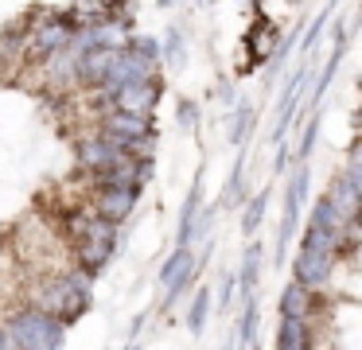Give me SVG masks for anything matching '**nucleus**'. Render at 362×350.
<instances>
[{"mask_svg": "<svg viewBox=\"0 0 362 350\" xmlns=\"http://www.w3.org/2000/svg\"><path fill=\"white\" fill-rule=\"evenodd\" d=\"M312 319L304 315H281V327H276V346L281 350H308L312 346Z\"/></svg>", "mask_w": 362, "mask_h": 350, "instance_id": "nucleus-11", "label": "nucleus"}, {"mask_svg": "<svg viewBox=\"0 0 362 350\" xmlns=\"http://www.w3.org/2000/svg\"><path fill=\"white\" fill-rule=\"evenodd\" d=\"M74 35V20L71 16H47V20H32L24 31V47L32 59H51L55 51H63Z\"/></svg>", "mask_w": 362, "mask_h": 350, "instance_id": "nucleus-4", "label": "nucleus"}, {"mask_svg": "<svg viewBox=\"0 0 362 350\" xmlns=\"http://www.w3.org/2000/svg\"><path fill=\"white\" fill-rule=\"evenodd\" d=\"M250 51L257 54V59H265V54L276 51V31H273V23H269V20H261L257 28L250 31Z\"/></svg>", "mask_w": 362, "mask_h": 350, "instance_id": "nucleus-16", "label": "nucleus"}, {"mask_svg": "<svg viewBox=\"0 0 362 350\" xmlns=\"http://www.w3.org/2000/svg\"><path fill=\"white\" fill-rule=\"evenodd\" d=\"M180 129H195V101H180Z\"/></svg>", "mask_w": 362, "mask_h": 350, "instance_id": "nucleus-24", "label": "nucleus"}, {"mask_svg": "<svg viewBox=\"0 0 362 350\" xmlns=\"http://www.w3.org/2000/svg\"><path fill=\"white\" fill-rule=\"evenodd\" d=\"M253 323H257V300H253V292L245 296V308H242V323H238V342H242V346H250L253 342Z\"/></svg>", "mask_w": 362, "mask_h": 350, "instance_id": "nucleus-18", "label": "nucleus"}, {"mask_svg": "<svg viewBox=\"0 0 362 350\" xmlns=\"http://www.w3.org/2000/svg\"><path fill=\"white\" fill-rule=\"evenodd\" d=\"M195 272H199V257L180 241V245H175L172 253H168L164 269H160V292H164V308L175 300V296L187 292V284L195 280Z\"/></svg>", "mask_w": 362, "mask_h": 350, "instance_id": "nucleus-5", "label": "nucleus"}, {"mask_svg": "<svg viewBox=\"0 0 362 350\" xmlns=\"http://www.w3.org/2000/svg\"><path fill=\"white\" fill-rule=\"evenodd\" d=\"M234 113H238V121H234V129H230V136H234V144H242L245 129H250V105H238Z\"/></svg>", "mask_w": 362, "mask_h": 350, "instance_id": "nucleus-22", "label": "nucleus"}, {"mask_svg": "<svg viewBox=\"0 0 362 350\" xmlns=\"http://www.w3.org/2000/svg\"><path fill=\"white\" fill-rule=\"evenodd\" d=\"M113 253H117V241H105V238H86L82 233L78 238V245H74V264L78 269H86V272H102L105 264L113 261Z\"/></svg>", "mask_w": 362, "mask_h": 350, "instance_id": "nucleus-9", "label": "nucleus"}, {"mask_svg": "<svg viewBox=\"0 0 362 350\" xmlns=\"http://www.w3.org/2000/svg\"><path fill=\"white\" fill-rule=\"evenodd\" d=\"M125 43L133 47V51H141L144 59H152V62L160 59V43H156V39H152V35H141V39H125Z\"/></svg>", "mask_w": 362, "mask_h": 350, "instance_id": "nucleus-21", "label": "nucleus"}, {"mask_svg": "<svg viewBox=\"0 0 362 350\" xmlns=\"http://www.w3.org/2000/svg\"><path fill=\"white\" fill-rule=\"evenodd\" d=\"M230 296H234V272L222 276V303H230Z\"/></svg>", "mask_w": 362, "mask_h": 350, "instance_id": "nucleus-25", "label": "nucleus"}, {"mask_svg": "<svg viewBox=\"0 0 362 350\" xmlns=\"http://www.w3.org/2000/svg\"><path fill=\"white\" fill-rule=\"evenodd\" d=\"M160 98H164V86H160L156 74L125 82V86H117V90H110V93L98 90V105L102 109H125V113H141V117L156 113Z\"/></svg>", "mask_w": 362, "mask_h": 350, "instance_id": "nucleus-3", "label": "nucleus"}, {"mask_svg": "<svg viewBox=\"0 0 362 350\" xmlns=\"http://www.w3.org/2000/svg\"><path fill=\"white\" fill-rule=\"evenodd\" d=\"M211 300H214V296L211 292H206V288H199V292H195V300H191V311H187V327H191V331H203V327H206V315H211Z\"/></svg>", "mask_w": 362, "mask_h": 350, "instance_id": "nucleus-17", "label": "nucleus"}, {"mask_svg": "<svg viewBox=\"0 0 362 350\" xmlns=\"http://www.w3.org/2000/svg\"><path fill=\"white\" fill-rule=\"evenodd\" d=\"M276 308H281V315H304V319H312V311L320 308V300H315L312 288H304V284H296V280H292V284L281 292Z\"/></svg>", "mask_w": 362, "mask_h": 350, "instance_id": "nucleus-12", "label": "nucleus"}, {"mask_svg": "<svg viewBox=\"0 0 362 350\" xmlns=\"http://www.w3.org/2000/svg\"><path fill=\"white\" fill-rule=\"evenodd\" d=\"M292 4H296V0H292Z\"/></svg>", "mask_w": 362, "mask_h": 350, "instance_id": "nucleus-27", "label": "nucleus"}, {"mask_svg": "<svg viewBox=\"0 0 362 350\" xmlns=\"http://www.w3.org/2000/svg\"><path fill=\"white\" fill-rule=\"evenodd\" d=\"M308 226H320V230H339L343 226V214L335 210V202L323 194V199H315V206H312V218H308Z\"/></svg>", "mask_w": 362, "mask_h": 350, "instance_id": "nucleus-15", "label": "nucleus"}, {"mask_svg": "<svg viewBox=\"0 0 362 350\" xmlns=\"http://www.w3.org/2000/svg\"><path fill=\"white\" fill-rule=\"evenodd\" d=\"M304 191H308V168H304V163H296V171H292V179H288V199H284L281 241H276V249H281V253H284V245H288L292 230H296V214H300V202H304Z\"/></svg>", "mask_w": 362, "mask_h": 350, "instance_id": "nucleus-10", "label": "nucleus"}, {"mask_svg": "<svg viewBox=\"0 0 362 350\" xmlns=\"http://www.w3.org/2000/svg\"><path fill=\"white\" fill-rule=\"evenodd\" d=\"M265 202H269V194L261 191L257 199H253L250 206H245V214H242V230H245V233H257L261 218H265Z\"/></svg>", "mask_w": 362, "mask_h": 350, "instance_id": "nucleus-19", "label": "nucleus"}, {"mask_svg": "<svg viewBox=\"0 0 362 350\" xmlns=\"http://www.w3.org/2000/svg\"><path fill=\"white\" fill-rule=\"evenodd\" d=\"M0 350H12V342H8V331L0 327Z\"/></svg>", "mask_w": 362, "mask_h": 350, "instance_id": "nucleus-26", "label": "nucleus"}, {"mask_svg": "<svg viewBox=\"0 0 362 350\" xmlns=\"http://www.w3.org/2000/svg\"><path fill=\"white\" fill-rule=\"evenodd\" d=\"M90 288H94V272L71 269V272H63V276L43 280V284L32 292V303L43 308V311H51V315H59L66 327H71L74 319L90 308Z\"/></svg>", "mask_w": 362, "mask_h": 350, "instance_id": "nucleus-1", "label": "nucleus"}, {"mask_svg": "<svg viewBox=\"0 0 362 350\" xmlns=\"http://www.w3.org/2000/svg\"><path fill=\"white\" fill-rule=\"evenodd\" d=\"M315 132H320V117H312V124H308L304 140H300V148H296V160H304V156L315 148Z\"/></svg>", "mask_w": 362, "mask_h": 350, "instance_id": "nucleus-23", "label": "nucleus"}, {"mask_svg": "<svg viewBox=\"0 0 362 350\" xmlns=\"http://www.w3.org/2000/svg\"><path fill=\"white\" fill-rule=\"evenodd\" d=\"M327 199L335 202V210L343 218H358V202H362V183H354L351 175H339L335 183H331Z\"/></svg>", "mask_w": 362, "mask_h": 350, "instance_id": "nucleus-13", "label": "nucleus"}, {"mask_svg": "<svg viewBox=\"0 0 362 350\" xmlns=\"http://www.w3.org/2000/svg\"><path fill=\"white\" fill-rule=\"evenodd\" d=\"M4 331H8L12 350H55L66 342V323L59 315H51V311L35 308V303L20 308Z\"/></svg>", "mask_w": 362, "mask_h": 350, "instance_id": "nucleus-2", "label": "nucleus"}, {"mask_svg": "<svg viewBox=\"0 0 362 350\" xmlns=\"http://www.w3.org/2000/svg\"><path fill=\"white\" fill-rule=\"evenodd\" d=\"M160 54H164V59L172 62L175 70L187 62V54H183V35H180V31H172V35H168V43H164V51H160Z\"/></svg>", "mask_w": 362, "mask_h": 350, "instance_id": "nucleus-20", "label": "nucleus"}, {"mask_svg": "<svg viewBox=\"0 0 362 350\" xmlns=\"http://www.w3.org/2000/svg\"><path fill=\"white\" fill-rule=\"evenodd\" d=\"M339 257L331 253V249H315V245H300L296 261H292V280L304 288H323L331 280V272H335Z\"/></svg>", "mask_w": 362, "mask_h": 350, "instance_id": "nucleus-6", "label": "nucleus"}, {"mask_svg": "<svg viewBox=\"0 0 362 350\" xmlns=\"http://www.w3.org/2000/svg\"><path fill=\"white\" fill-rule=\"evenodd\" d=\"M121 156H125V152L117 148V140L105 136L102 129H98L94 136H82L78 140V163L86 171H102V168H110V163H117Z\"/></svg>", "mask_w": 362, "mask_h": 350, "instance_id": "nucleus-7", "label": "nucleus"}, {"mask_svg": "<svg viewBox=\"0 0 362 350\" xmlns=\"http://www.w3.org/2000/svg\"><path fill=\"white\" fill-rule=\"evenodd\" d=\"M90 206H94V214H102V218H110V222L121 226L136 206V191L133 187H98Z\"/></svg>", "mask_w": 362, "mask_h": 350, "instance_id": "nucleus-8", "label": "nucleus"}, {"mask_svg": "<svg viewBox=\"0 0 362 350\" xmlns=\"http://www.w3.org/2000/svg\"><path fill=\"white\" fill-rule=\"evenodd\" d=\"M257 264H261V245L253 241V245L245 249V257H242V269L234 272V280H238V288H242V296H250L253 284H257Z\"/></svg>", "mask_w": 362, "mask_h": 350, "instance_id": "nucleus-14", "label": "nucleus"}]
</instances>
